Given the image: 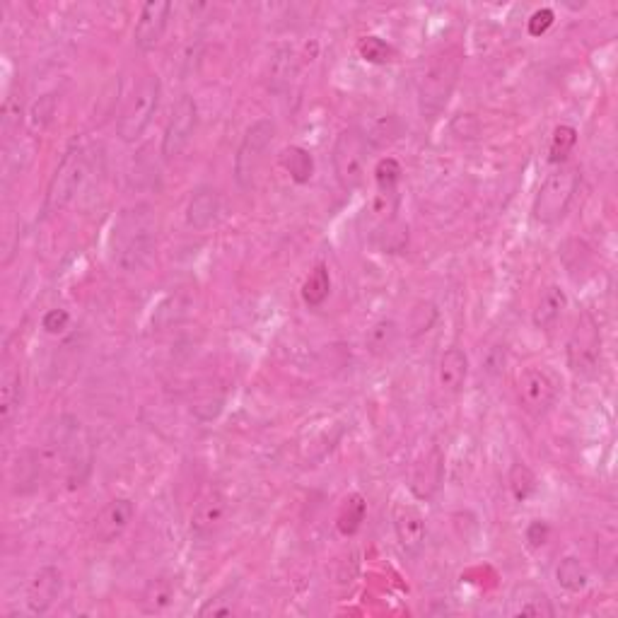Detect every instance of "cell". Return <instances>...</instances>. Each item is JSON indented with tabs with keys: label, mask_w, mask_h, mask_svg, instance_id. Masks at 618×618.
Here are the masks:
<instances>
[{
	"label": "cell",
	"mask_w": 618,
	"mask_h": 618,
	"mask_svg": "<svg viewBox=\"0 0 618 618\" xmlns=\"http://www.w3.org/2000/svg\"><path fill=\"white\" fill-rule=\"evenodd\" d=\"M114 264L124 273H138L153 261L157 249V218L148 203L126 208L114 225Z\"/></svg>",
	"instance_id": "obj_1"
},
{
	"label": "cell",
	"mask_w": 618,
	"mask_h": 618,
	"mask_svg": "<svg viewBox=\"0 0 618 618\" xmlns=\"http://www.w3.org/2000/svg\"><path fill=\"white\" fill-rule=\"evenodd\" d=\"M68 326H71V312H68V309L54 307V309H49V312H44V317H42L44 334L61 336V334H66Z\"/></svg>",
	"instance_id": "obj_39"
},
{
	"label": "cell",
	"mask_w": 618,
	"mask_h": 618,
	"mask_svg": "<svg viewBox=\"0 0 618 618\" xmlns=\"http://www.w3.org/2000/svg\"><path fill=\"white\" fill-rule=\"evenodd\" d=\"M360 133H363L370 148H384V145L394 143L399 138L401 121L392 112L370 114L367 116V126L360 128Z\"/></svg>",
	"instance_id": "obj_24"
},
{
	"label": "cell",
	"mask_w": 618,
	"mask_h": 618,
	"mask_svg": "<svg viewBox=\"0 0 618 618\" xmlns=\"http://www.w3.org/2000/svg\"><path fill=\"white\" fill-rule=\"evenodd\" d=\"M556 580L565 592L577 594L590 585V573L577 556H565L556 568Z\"/></svg>",
	"instance_id": "obj_31"
},
{
	"label": "cell",
	"mask_w": 618,
	"mask_h": 618,
	"mask_svg": "<svg viewBox=\"0 0 618 618\" xmlns=\"http://www.w3.org/2000/svg\"><path fill=\"white\" fill-rule=\"evenodd\" d=\"M565 309H568V293H565L561 285L551 283L541 290L539 300H536L532 322L539 331H551L553 326L563 319Z\"/></svg>",
	"instance_id": "obj_22"
},
{
	"label": "cell",
	"mask_w": 618,
	"mask_h": 618,
	"mask_svg": "<svg viewBox=\"0 0 618 618\" xmlns=\"http://www.w3.org/2000/svg\"><path fill=\"white\" fill-rule=\"evenodd\" d=\"M276 138V124L271 119H259L244 131L242 143H239L235 155V177L242 189H252L259 174L261 162H264L266 150L271 148Z\"/></svg>",
	"instance_id": "obj_9"
},
{
	"label": "cell",
	"mask_w": 618,
	"mask_h": 618,
	"mask_svg": "<svg viewBox=\"0 0 618 618\" xmlns=\"http://www.w3.org/2000/svg\"><path fill=\"white\" fill-rule=\"evenodd\" d=\"M452 131H454V136H459V138H474L478 131V121L471 114H464L454 121Z\"/></svg>",
	"instance_id": "obj_42"
},
{
	"label": "cell",
	"mask_w": 618,
	"mask_h": 618,
	"mask_svg": "<svg viewBox=\"0 0 618 618\" xmlns=\"http://www.w3.org/2000/svg\"><path fill=\"white\" fill-rule=\"evenodd\" d=\"M179 580L174 575H157L143 587L141 609L145 614H165L177 602Z\"/></svg>",
	"instance_id": "obj_23"
},
{
	"label": "cell",
	"mask_w": 618,
	"mask_h": 618,
	"mask_svg": "<svg viewBox=\"0 0 618 618\" xmlns=\"http://www.w3.org/2000/svg\"><path fill=\"white\" fill-rule=\"evenodd\" d=\"M437 322V307L433 302H418L411 312V334H425V331L433 329V324Z\"/></svg>",
	"instance_id": "obj_38"
},
{
	"label": "cell",
	"mask_w": 618,
	"mask_h": 618,
	"mask_svg": "<svg viewBox=\"0 0 618 618\" xmlns=\"http://www.w3.org/2000/svg\"><path fill=\"white\" fill-rule=\"evenodd\" d=\"M223 213V196L213 186H198L186 203V225L194 230H208Z\"/></svg>",
	"instance_id": "obj_20"
},
{
	"label": "cell",
	"mask_w": 618,
	"mask_h": 618,
	"mask_svg": "<svg viewBox=\"0 0 618 618\" xmlns=\"http://www.w3.org/2000/svg\"><path fill=\"white\" fill-rule=\"evenodd\" d=\"M58 109V97L56 92H46L39 99H34L32 107L27 112V126L32 133H44L51 126Z\"/></svg>",
	"instance_id": "obj_33"
},
{
	"label": "cell",
	"mask_w": 618,
	"mask_h": 618,
	"mask_svg": "<svg viewBox=\"0 0 618 618\" xmlns=\"http://www.w3.org/2000/svg\"><path fill=\"white\" fill-rule=\"evenodd\" d=\"M396 341H399V324L394 319H377L365 334V348L370 355L389 353Z\"/></svg>",
	"instance_id": "obj_28"
},
{
	"label": "cell",
	"mask_w": 618,
	"mask_h": 618,
	"mask_svg": "<svg viewBox=\"0 0 618 618\" xmlns=\"http://www.w3.org/2000/svg\"><path fill=\"white\" fill-rule=\"evenodd\" d=\"M162 99V83L155 73H145L128 95L124 109H121L116 133L124 143H138L148 126L153 124Z\"/></svg>",
	"instance_id": "obj_5"
},
{
	"label": "cell",
	"mask_w": 618,
	"mask_h": 618,
	"mask_svg": "<svg viewBox=\"0 0 618 618\" xmlns=\"http://www.w3.org/2000/svg\"><path fill=\"white\" fill-rule=\"evenodd\" d=\"M365 517H367V500L360 493L348 495V498L343 500L341 512H338V520H336L338 532H341L343 536L358 534L360 527H363Z\"/></svg>",
	"instance_id": "obj_30"
},
{
	"label": "cell",
	"mask_w": 618,
	"mask_h": 618,
	"mask_svg": "<svg viewBox=\"0 0 618 618\" xmlns=\"http://www.w3.org/2000/svg\"><path fill=\"white\" fill-rule=\"evenodd\" d=\"M133 517H136V503L131 498H112L107 505L99 510L92 524V536L99 544H114L116 539L126 534V529L131 527Z\"/></svg>",
	"instance_id": "obj_15"
},
{
	"label": "cell",
	"mask_w": 618,
	"mask_h": 618,
	"mask_svg": "<svg viewBox=\"0 0 618 618\" xmlns=\"http://www.w3.org/2000/svg\"><path fill=\"white\" fill-rule=\"evenodd\" d=\"M561 256H563V261L575 259V264L568 266L570 273L580 271V268H587V266H590V261H592L590 247H587L585 242H580V239H568V242L563 244Z\"/></svg>",
	"instance_id": "obj_37"
},
{
	"label": "cell",
	"mask_w": 618,
	"mask_h": 618,
	"mask_svg": "<svg viewBox=\"0 0 618 618\" xmlns=\"http://www.w3.org/2000/svg\"><path fill=\"white\" fill-rule=\"evenodd\" d=\"M198 128V104L191 95H182L174 102L172 114H169L165 133H162V155L167 160L179 157L194 141Z\"/></svg>",
	"instance_id": "obj_11"
},
{
	"label": "cell",
	"mask_w": 618,
	"mask_h": 618,
	"mask_svg": "<svg viewBox=\"0 0 618 618\" xmlns=\"http://www.w3.org/2000/svg\"><path fill=\"white\" fill-rule=\"evenodd\" d=\"M401 179H404V167L396 157H382L375 165L377 194H399Z\"/></svg>",
	"instance_id": "obj_34"
},
{
	"label": "cell",
	"mask_w": 618,
	"mask_h": 618,
	"mask_svg": "<svg viewBox=\"0 0 618 618\" xmlns=\"http://www.w3.org/2000/svg\"><path fill=\"white\" fill-rule=\"evenodd\" d=\"M227 515H230V500L220 491H211L198 500L194 512H191L189 529L191 536L198 541L213 539L220 529L225 527Z\"/></svg>",
	"instance_id": "obj_13"
},
{
	"label": "cell",
	"mask_w": 618,
	"mask_h": 618,
	"mask_svg": "<svg viewBox=\"0 0 618 618\" xmlns=\"http://www.w3.org/2000/svg\"><path fill=\"white\" fill-rule=\"evenodd\" d=\"M575 145L577 128L568 124L556 126V131H553L551 136V145H548V162H551V165H565V160L573 153Z\"/></svg>",
	"instance_id": "obj_35"
},
{
	"label": "cell",
	"mask_w": 618,
	"mask_h": 618,
	"mask_svg": "<svg viewBox=\"0 0 618 618\" xmlns=\"http://www.w3.org/2000/svg\"><path fill=\"white\" fill-rule=\"evenodd\" d=\"M464 68V54L457 46L435 51L421 66L416 80L418 109L423 119H437L447 109L450 99L457 90L459 75Z\"/></svg>",
	"instance_id": "obj_2"
},
{
	"label": "cell",
	"mask_w": 618,
	"mask_h": 618,
	"mask_svg": "<svg viewBox=\"0 0 618 618\" xmlns=\"http://www.w3.org/2000/svg\"><path fill=\"white\" fill-rule=\"evenodd\" d=\"M87 179V157L80 145H71L58 162L54 177H51L49 189L44 198V213L56 215L66 211L80 194Z\"/></svg>",
	"instance_id": "obj_7"
},
{
	"label": "cell",
	"mask_w": 618,
	"mask_h": 618,
	"mask_svg": "<svg viewBox=\"0 0 618 618\" xmlns=\"http://www.w3.org/2000/svg\"><path fill=\"white\" fill-rule=\"evenodd\" d=\"M580 169L573 165H558L544 179L532 203V218L541 227H556L563 223L580 189Z\"/></svg>",
	"instance_id": "obj_3"
},
{
	"label": "cell",
	"mask_w": 618,
	"mask_h": 618,
	"mask_svg": "<svg viewBox=\"0 0 618 618\" xmlns=\"http://www.w3.org/2000/svg\"><path fill=\"white\" fill-rule=\"evenodd\" d=\"M39 474H42V457H39V452H22L15 464V493H32L39 483Z\"/></svg>",
	"instance_id": "obj_29"
},
{
	"label": "cell",
	"mask_w": 618,
	"mask_h": 618,
	"mask_svg": "<svg viewBox=\"0 0 618 618\" xmlns=\"http://www.w3.org/2000/svg\"><path fill=\"white\" fill-rule=\"evenodd\" d=\"M367 155H370V145L360 128H343L338 133L334 150H331V162H334L336 182L346 194H353L365 184Z\"/></svg>",
	"instance_id": "obj_6"
},
{
	"label": "cell",
	"mask_w": 618,
	"mask_h": 618,
	"mask_svg": "<svg viewBox=\"0 0 618 618\" xmlns=\"http://www.w3.org/2000/svg\"><path fill=\"white\" fill-rule=\"evenodd\" d=\"M469 380V355L459 346L447 348L435 367V384L445 396H459Z\"/></svg>",
	"instance_id": "obj_19"
},
{
	"label": "cell",
	"mask_w": 618,
	"mask_h": 618,
	"mask_svg": "<svg viewBox=\"0 0 618 618\" xmlns=\"http://www.w3.org/2000/svg\"><path fill=\"white\" fill-rule=\"evenodd\" d=\"M524 539H527V544L532 548L546 546L548 539H551V524L544 520H534L527 529H524Z\"/></svg>",
	"instance_id": "obj_40"
},
{
	"label": "cell",
	"mask_w": 618,
	"mask_h": 618,
	"mask_svg": "<svg viewBox=\"0 0 618 618\" xmlns=\"http://www.w3.org/2000/svg\"><path fill=\"white\" fill-rule=\"evenodd\" d=\"M517 399L532 418H544L558 401V384L544 367H527L517 377Z\"/></svg>",
	"instance_id": "obj_10"
},
{
	"label": "cell",
	"mask_w": 618,
	"mask_h": 618,
	"mask_svg": "<svg viewBox=\"0 0 618 618\" xmlns=\"http://www.w3.org/2000/svg\"><path fill=\"white\" fill-rule=\"evenodd\" d=\"M358 54L365 63H372V66H387V63L394 61L396 51L389 42H384L380 37H363L358 42Z\"/></svg>",
	"instance_id": "obj_36"
},
{
	"label": "cell",
	"mask_w": 618,
	"mask_h": 618,
	"mask_svg": "<svg viewBox=\"0 0 618 618\" xmlns=\"http://www.w3.org/2000/svg\"><path fill=\"white\" fill-rule=\"evenodd\" d=\"M392 524L401 551L411 558L421 556L425 539H428V522H425L423 512L411 503H396L392 510Z\"/></svg>",
	"instance_id": "obj_12"
},
{
	"label": "cell",
	"mask_w": 618,
	"mask_h": 618,
	"mask_svg": "<svg viewBox=\"0 0 618 618\" xmlns=\"http://www.w3.org/2000/svg\"><path fill=\"white\" fill-rule=\"evenodd\" d=\"M507 616H536V618H551L556 616V606H553L548 594L536 585H520L515 587L507 599Z\"/></svg>",
	"instance_id": "obj_21"
},
{
	"label": "cell",
	"mask_w": 618,
	"mask_h": 618,
	"mask_svg": "<svg viewBox=\"0 0 618 618\" xmlns=\"http://www.w3.org/2000/svg\"><path fill=\"white\" fill-rule=\"evenodd\" d=\"M278 162H281L283 172L288 174L290 182H295L297 186L312 182L314 157L307 148H302V145H288V148L281 150V155H278Z\"/></svg>",
	"instance_id": "obj_25"
},
{
	"label": "cell",
	"mask_w": 618,
	"mask_h": 618,
	"mask_svg": "<svg viewBox=\"0 0 618 618\" xmlns=\"http://www.w3.org/2000/svg\"><path fill=\"white\" fill-rule=\"evenodd\" d=\"M297 71H300V61H297V54L290 46H283V49H278L276 54L271 58V66H268V83L276 92L285 90V87H290V83L297 78Z\"/></svg>",
	"instance_id": "obj_26"
},
{
	"label": "cell",
	"mask_w": 618,
	"mask_h": 618,
	"mask_svg": "<svg viewBox=\"0 0 618 618\" xmlns=\"http://www.w3.org/2000/svg\"><path fill=\"white\" fill-rule=\"evenodd\" d=\"M442 481H445V457L437 445L423 452V457L413 464L411 471V491L416 498L430 500L440 491Z\"/></svg>",
	"instance_id": "obj_18"
},
{
	"label": "cell",
	"mask_w": 618,
	"mask_h": 618,
	"mask_svg": "<svg viewBox=\"0 0 618 618\" xmlns=\"http://www.w3.org/2000/svg\"><path fill=\"white\" fill-rule=\"evenodd\" d=\"M507 488H510L512 498H515L517 503H527L529 498H534L539 481H536V474L527 464L515 462L510 466V471H507Z\"/></svg>",
	"instance_id": "obj_32"
},
{
	"label": "cell",
	"mask_w": 618,
	"mask_h": 618,
	"mask_svg": "<svg viewBox=\"0 0 618 618\" xmlns=\"http://www.w3.org/2000/svg\"><path fill=\"white\" fill-rule=\"evenodd\" d=\"M174 5L169 0H153L145 3L133 27V44L141 51H155L165 37Z\"/></svg>",
	"instance_id": "obj_14"
},
{
	"label": "cell",
	"mask_w": 618,
	"mask_h": 618,
	"mask_svg": "<svg viewBox=\"0 0 618 618\" xmlns=\"http://www.w3.org/2000/svg\"><path fill=\"white\" fill-rule=\"evenodd\" d=\"M22 399H25V377H22L20 360L8 355L3 372H0V423H3V430H10L22 408Z\"/></svg>",
	"instance_id": "obj_17"
},
{
	"label": "cell",
	"mask_w": 618,
	"mask_h": 618,
	"mask_svg": "<svg viewBox=\"0 0 618 618\" xmlns=\"http://www.w3.org/2000/svg\"><path fill=\"white\" fill-rule=\"evenodd\" d=\"M51 445H54L56 457L61 459L63 474L71 491L85 486L87 476L92 471V450L87 433L78 418L63 416L51 433Z\"/></svg>",
	"instance_id": "obj_4"
},
{
	"label": "cell",
	"mask_w": 618,
	"mask_h": 618,
	"mask_svg": "<svg viewBox=\"0 0 618 618\" xmlns=\"http://www.w3.org/2000/svg\"><path fill=\"white\" fill-rule=\"evenodd\" d=\"M63 592V573L56 568V565H44L39 568L37 573L32 575L27 585L25 594V604L27 611L32 616H44L49 614L51 606L58 602Z\"/></svg>",
	"instance_id": "obj_16"
},
{
	"label": "cell",
	"mask_w": 618,
	"mask_h": 618,
	"mask_svg": "<svg viewBox=\"0 0 618 618\" xmlns=\"http://www.w3.org/2000/svg\"><path fill=\"white\" fill-rule=\"evenodd\" d=\"M553 22H556V13H553L551 8H541V10H536L532 17H529L527 29H529V34H532V37H541V34H546L548 29L553 27Z\"/></svg>",
	"instance_id": "obj_41"
},
{
	"label": "cell",
	"mask_w": 618,
	"mask_h": 618,
	"mask_svg": "<svg viewBox=\"0 0 618 618\" xmlns=\"http://www.w3.org/2000/svg\"><path fill=\"white\" fill-rule=\"evenodd\" d=\"M331 295V271L326 264H317L302 283V302L309 309H319Z\"/></svg>",
	"instance_id": "obj_27"
},
{
	"label": "cell",
	"mask_w": 618,
	"mask_h": 618,
	"mask_svg": "<svg viewBox=\"0 0 618 618\" xmlns=\"http://www.w3.org/2000/svg\"><path fill=\"white\" fill-rule=\"evenodd\" d=\"M568 367L580 377L597 375L602 365V329L590 312H580L565 343Z\"/></svg>",
	"instance_id": "obj_8"
}]
</instances>
